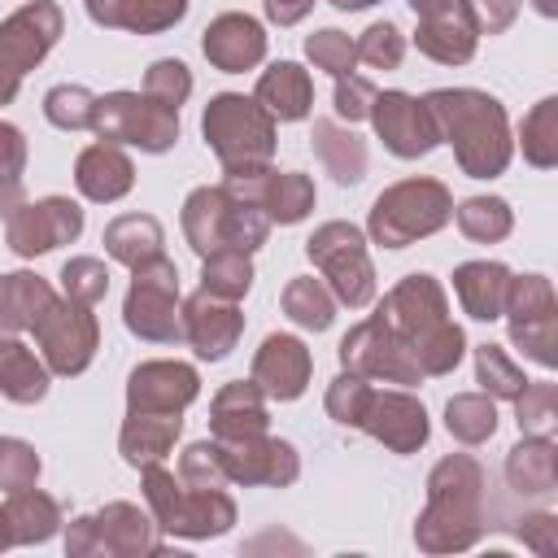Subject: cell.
Segmentation results:
<instances>
[{
    "mask_svg": "<svg viewBox=\"0 0 558 558\" xmlns=\"http://www.w3.org/2000/svg\"><path fill=\"white\" fill-rule=\"evenodd\" d=\"M423 105L436 118L440 140L453 148V161L471 179H497L506 174L514 157L510 118L497 96L480 87H436L423 96Z\"/></svg>",
    "mask_w": 558,
    "mask_h": 558,
    "instance_id": "cell-1",
    "label": "cell"
},
{
    "mask_svg": "<svg viewBox=\"0 0 558 558\" xmlns=\"http://www.w3.org/2000/svg\"><path fill=\"white\" fill-rule=\"evenodd\" d=\"M375 314L405 340V349L418 362L423 379L427 375L458 371V362L466 353V336L449 318V301H445L440 279H432V275H405L401 283L388 288V296L379 301Z\"/></svg>",
    "mask_w": 558,
    "mask_h": 558,
    "instance_id": "cell-2",
    "label": "cell"
},
{
    "mask_svg": "<svg viewBox=\"0 0 558 558\" xmlns=\"http://www.w3.org/2000/svg\"><path fill=\"white\" fill-rule=\"evenodd\" d=\"M484 527V466L471 453H445L427 475V506L414 523V545L423 554H462Z\"/></svg>",
    "mask_w": 558,
    "mask_h": 558,
    "instance_id": "cell-3",
    "label": "cell"
},
{
    "mask_svg": "<svg viewBox=\"0 0 558 558\" xmlns=\"http://www.w3.org/2000/svg\"><path fill=\"white\" fill-rule=\"evenodd\" d=\"M140 488H144L157 532H166V536L209 541V536L231 532V523H235V501L227 488H187L161 462L140 466Z\"/></svg>",
    "mask_w": 558,
    "mask_h": 558,
    "instance_id": "cell-4",
    "label": "cell"
},
{
    "mask_svg": "<svg viewBox=\"0 0 558 558\" xmlns=\"http://www.w3.org/2000/svg\"><path fill=\"white\" fill-rule=\"evenodd\" d=\"M201 131L227 174L266 170L279 144L275 118L253 96H240V92H218L201 113Z\"/></svg>",
    "mask_w": 558,
    "mask_h": 558,
    "instance_id": "cell-5",
    "label": "cell"
},
{
    "mask_svg": "<svg viewBox=\"0 0 558 558\" xmlns=\"http://www.w3.org/2000/svg\"><path fill=\"white\" fill-rule=\"evenodd\" d=\"M183 235L192 244L196 257L214 253V248H262L270 235V218L262 205L235 201L227 196L222 183H205L196 192H187L183 201Z\"/></svg>",
    "mask_w": 558,
    "mask_h": 558,
    "instance_id": "cell-6",
    "label": "cell"
},
{
    "mask_svg": "<svg viewBox=\"0 0 558 558\" xmlns=\"http://www.w3.org/2000/svg\"><path fill=\"white\" fill-rule=\"evenodd\" d=\"M449 218H453V192L440 179H401L375 196L366 231L384 248H405L414 240L436 235Z\"/></svg>",
    "mask_w": 558,
    "mask_h": 558,
    "instance_id": "cell-7",
    "label": "cell"
},
{
    "mask_svg": "<svg viewBox=\"0 0 558 558\" xmlns=\"http://www.w3.org/2000/svg\"><path fill=\"white\" fill-rule=\"evenodd\" d=\"M305 257L323 270L336 305L362 310L375 301V266L366 253V235L353 222H323L310 240H305Z\"/></svg>",
    "mask_w": 558,
    "mask_h": 558,
    "instance_id": "cell-8",
    "label": "cell"
},
{
    "mask_svg": "<svg viewBox=\"0 0 558 558\" xmlns=\"http://www.w3.org/2000/svg\"><path fill=\"white\" fill-rule=\"evenodd\" d=\"M122 323L131 336L153 340V344H174L183 340V314H179V270L166 253L153 262L131 266V288L122 301Z\"/></svg>",
    "mask_w": 558,
    "mask_h": 558,
    "instance_id": "cell-9",
    "label": "cell"
},
{
    "mask_svg": "<svg viewBox=\"0 0 558 558\" xmlns=\"http://www.w3.org/2000/svg\"><path fill=\"white\" fill-rule=\"evenodd\" d=\"M92 131L122 148L170 153L179 144V109H166L144 92H105L96 96Z\"/></svg>",
    "mask_w": 558,
    "mask_h": 558,
    "instance_id": "cell-10",
    "label": "cell"
},
{
    "mask_svg": "<svg viewBox=\"0 0 558 558\" xmlns=\"http://www.w3.org/2000/svg\"><path fill=\"white\" fill-rule=\"evenodd\" d=\"M65 31V13L57 0H26L0 22V105H9L22 78L52 52Z\"/></svg>",
    "mask_w": 558,
    "mask_h": 558,
    "instance_id": "cell-11",
    "label": "cell"
},
{
    "mask_svg": "<svg viewBox=\"0 0 558 558\" xmlns=\"http://www.w3.org/2000/svg\"><path fill=\"white\" fill-rule=\"evenodd\" d=\"M501 314L510 318V340L536 366H558V301L545 275H510Z\"/></svg>",
    "mask_w": 558,
    "mask_h": 558,
    "instance_id": "cell-12",
    "label": "cell"
},
{
    "mask_svg": "<svg viewBox=\"0 0 558 558\" xmlns=\"http://www.w3.org/2000/svg\"><path fill=\"white\" fill-rule=\"evenodd\" d=\"M35 331V344H39V357L52 375H83L100 349V323L92 314V305L83 301H70V296H52V305L39 314V323L31 327Z\"/></svg>",
    "mask_w": 558,
    "mask_h": 558,
    "instance_id": "cell-13",
    "label": "cell"
},
{
    "mask_svg": "<svg viewBox=\"0 0 558 558\" xmlns=\"http://www.w3.org/2000/svg\"><path fill=\"white\" fill-rule=\"evenodd\" d=\"M340 366L362 375V379H384V384H401V388L423 384V371L410 357L405 340L379 314L349 327V336L340 340Z\"/></svg>",
    "mask_w": 558,
    "mask_h": 558,
    "instance_id": "cell-14",
    "label": "cell"
},
{
    "mask_svg": "<svg viewBox=\"0 0 558 558\" xmlns=\"http://www.w3.org/2000/svg\"><path fill=\"white\" fill-rule=\"evenodd\" d=\"M78 235H83V205L70 196L22 201L4 218V240L17 257H44L61 244H74Z\"/></svg>",
    "mask_w": 558,
    "mask_h": 558,
    "instance_id": "cell-15",
    "label": "cell"
},
{
    "mask_svg": "<svg viewBox=\"0 0 558 558\" xmlns=\"http://www.w3.org/2000/svg\"><path fill=\"white\" fill-rule=\"evenodd\" d=\"M218 445V458H222V471H227V484H240V488H288L296 484L301 475V453L296 445L262 432V436H240V440H214Z\"/></svg>",
    "mask_w": 558,
    "mask_h": 558,
    "instance_id": "cell-16",
    "label": "cell"
},
{
    "mask_svg": "<svg viewBox=\"0 0 558 558\" xmlns=\"http://www.w3.org/2000/svg\"><path fill=\"white\" fill-rule=\"evenodd\" d=\"M371 126L384 140V148L392 157H401V161H418V157H427L440 144L432 109L418 96H410V92H375Z\"/></svg>",
    "mask_w": 558,
    "mask_h": 558,
    "instance_id": "cell-17",
    "label": "cell"
},
{
    "mask_svg": "<svg viewBox=\"0 0 558 558\" xmlns=\"http://www.w3.org/2000/svg\"><path fill=\"white\" fill-rule=\"evenodd\" d=\"M357 427L392 453H418L427 445V432H432L423 401L405 388H384V392L371 388V401H366Z\"/></svg>",
    "mask_w": 558,
    "mask_h": 558,
    "instance_id": "cell-18",
    "label": "cell"
},
{
    "mask_svg": "<svg viewBox=\"0 0 558 558\" xmlns=\"http://www.w3.org/2000/svg\"><path fill=\"white\" fill-rule=\"evenodd\" d=\"M201 397V375L187 362L157 357L140 362L126 375V410H148V414H183Z\"/></svg>",
    "mask_w": 558,
    "mask_h": 558,
    "instance_id": "cell-19",
    "label": "cell"
},
{
    "mask_svg": "<svg viewBox=\"0 0 558 558\" xmlns=\"http://www.w3.org/2000/svg\"><path fill=\"white\" fill-rule=\"evenodd\" d=\"M179 314H183V340L201 362H222L244 336V314L235 310V301L196 292L179 305Z\"/></svg>",
    "mask_w": 558,
    "mask_h": 558,
    "instance_id": "cell-20",
    "label": "cell"
},
{
    "mask_svg": "<svg viewBox=\"0 0 558 558\" xmlns=\"http://www.w3.org/2000/svg\"><path fill=\"white\" fill-rule=\"evenodd\" d=\"M310 375H314V357L310 349L296 340V336H283V331H270L262 340V349L253 353V384L270 397V401H296L305 388H310Z\"/></svg>",
    "mask_w": 558,
    "mask_h": 558,
    "instance_id": "cell-21",
    "label": "cell"
},
{
    "mask_svg": "<svg viewBox=\"0 0 558 558\" xmlns=\"http://www.w3.org/2000/svg\"><path fill=\"white\" fill-rule=\"evenodd\" d=\"M201 52L214 70L244 74L266 57V31L248 13H218L201 35Z\"/></svg>",
    "mask_w": 558,
    "mask_h": 558,
    "instance_id": "cell-22",
    "label": "cell"
},
{
    "mask_svg": "<svg viewBox=\"0 0 558 558\" xmlns=\"http://www.w3.org/2000/svg\"><path fill=\"white\" fill-rule=\"evenodd\" d=\"M96 545L100 558H144V554H161L157 541V523L148 510L131 506V501H105L96 514Z\"/></svg>",
    "mask_w": 558,
    "mask_h": 558,
    "instance_id": "cell-23",
    "label": "cell"
},
{
    "mask_svg": "<svg viewBox=\"0 0 558 558\" xmlns=\"http://www.w3.org/2000/svg\"><path fill=\"white\" fill-rule=\"evenodd\" d=\"M74 183L87 201L96 205H113L122 201L131 187H135V161L126 157L122 144H109V140H96L78 153L74 161Z\"/></svg>",
    "mask_w": 558,
    "mask_h": 558,
    "instance_id": "cell-24",
    "label": "cell"
},
{
    "mask_svg": "<svg viewBox=\"0 0 558 558\" xmlns=\"http://www.w3.org/2000/svg\"><path fill=\"white\" fill-rule=\"evenodd\" d=\"M270 427L266 414V392L253 379L222 384L209 401V432L214 440H240V436H262Z\"/></svg>",
    "mask_w": 558,
    "mask_h": 558,
    "instance_id": "cell-25",
    "label": "cell"
},
{
    "mask_svg": "<svg viewBox=\"0 0 558 558\" xmlns=\"http://www.w3.org/2000/svg\"><path fill=\"white\" fill-rule=\"evenodd\" d=\"M0 527L9 545H44L61 532V506L44 488H17L0 506Z\"/></svg>",
    "mask_w": 558,
    "mask_h": 558,
    "instance_id": "cell-26",
    "label": "cell"
},
{
    "mask_svg": "<svg viewBox=\"0 0 558 558\" xmlns=\"http://www.w3.org/2000/svg\"><path fill=\"white\" fill-rule=\"evenodd\" d=\"M187 0H87V17L105 31H131V35H161L174 22H183Z\"/></svg>",
    "mask_w": 558,
    "mask_h": 558,
    "instance_id": "cell-27",
    "label": "cell"
},
{
    "mask_svg": "<svg viewBox=\"0 0 558 558\" xmlns=\"http://www.w3.org/2000/svg\"><path fill=\"white\" fill-rule=\"evenodd\" d=\"M183 432V414H148V410H126L122 432H118V453L140 471L148 462H161Z\"/></svg>",
    "mask_w": 558,
    "mask_h": 558,
    "instance_id": "cell-28",
    "label": "cell"
},
{
    "mask_svg": "<svg viewBox=\"0 0 558 558\" xmlns=\"http://www.w3.org/2000/svg\"><path fill=\"white\" fill-rule=\"evenodd\" d=\"M253 100L275 118V122H301L314 105V83L296 61H275L270 70H262Z\"/></svg>",
    "mask_w": 558,
    "mask_h": 558,
    "instance_id": "cell-29",
    "label": "cell"
},
{
    "mask_svg": "<svg viewBox=\"0 0 558 558\" xmlns=\"http://www.w3.org/2000/svg\"><path fill=\"white\" fill-rule=\"evenodd\" d=\"M506 283H510V266L501 262H462L453 270V292L462 301V314H471L475 323H493L501 318V301H506Z\"/></svg>",
    "mask_w": 558,
    "mask_h": 558,
    "instance_id": "cell-30",
    "label": "cell"
},
{
    "mask_svg": "<svg viewBox=\"0 0 558 558\" xmlns=\"http://www.w3.org/2000/svg\"><path fill=\"white\" fill-rule=\"evenodd\" d=\"M506 484L519 497H545L558 488V445L549 436H523L506 453Z\"/></svg>",
    "mask_w": 558,
    "mask_h": 558,
    "instance_id": "cell-31",
    "label": "cell"
},
{
    "mask_svg": "<svg viewBox=\"0 0 558 558\" xmlns=\"http://www.w3.org/2000/svg\"><path fill=\"white\" fill-rule=\"evenodd\" d=\"M310 144H314V157L323 161V170L353 187L366 179V140H357L349 126L331 122V118H314V131H310Z\"/></svg>",
    "mask_w": 558,
    "mask_h": 558,
    "instance_id": "cell-32",
    "label": "cell"
},
{
    "mask_svg": "<svg viewBox=\"0 0 558 558\" xmlns=\"http://www.w3.org/2000/svg\"><path fill=\"white\" fill-rule=\"evenodd\" d=\"M414 44L423 57L440 61V65H466L475 57V26L462 17V9H449V13H436V17H418V31H414Z\"/></svg>",
    "mask_w": 558,
    "mask_h": 558,
    "instance_id": "cell-33",
    "label": "cell"
},
{
    "mask_svg": "<svg viewBox=\"0 0 558 558\" xmlns=\"http://www.w3.org/2000/svg\"><path fill=\"white\" fill-rule=\"evenodd\" d=\"M48 305H52V288H48V279H39L35 270L0 275V331H4V336L31 331Z\"/></svg>",
    "mask_w": 558,
    "mask_h": 558,
    "instance_id": "cell-34",
    "label": "cell"
},
{
    "mask_svg": "<svg viewBox=\"0 0 558 558\" xmlns=\"http://www.w3.org/2000/svg\"><path fill=\"white\" fill-rule=\"evenodd\" d=\"M48 366L44 357H35L22 340L0 336V397L17 401V405H35L48 397Z\"/></svg>",
    "mask_w": 558,
    "mask_h": 558,
    "instance_id": "cell-35",
    "label": "cell"
},
{
    "mask_svg": "<svg viewBox=\"0 0 558 558\" xmlns=\"http://www.w3.org/2000/svg\"><path fill=\"white\" fill-rule=\"evenodd\" d=\"M105 253L122 266H140V262H153L157 253H166V231L153 214H122L105 227Z\"/></svg>",
    "mask_w": 558,
    "mask_h": 558,
    "instance_id": "cell-36",
    "label": "cell"
},
{
    "mask_svg": "<svg viewBox=\"0 0 558 558\" xmlns=\"http://www.w3.org/2000/svg\"><path fill=\"white\" fill-rule=\"evenodd\" d=\"M318 192L314 179L301 170H266V187H262V209L270 222L279 227H296L301 218H310Z\"/></svg>",
    "mask_w": 558,
    "mask_h": 558,
    "instance_id": "cell-37",
    "label": "cell"
},
{
    "mask_svg": "<svg viewBox=\"0 0 558 558\" xmlns=\"http://www.w3.org/2000/svg\"><path fill=\"white\" fill-rule=\"evenodd\" d=\"M253 288V257L244 248H214L201 257V292L240 301Z\"/></svg>",
    "mask_w": 558,
    "mask_h": 558,
    "instance_id": "cell-38",
    "label": "cell"
},
{
    "mask_svg": "<svg viewBox=\"0 0 558 558\" xmlns=\"http://www.w3.org/2000/svg\"><path fill=\"white\" fill-rule=\"evenodd\" d=\"M453 222L466 240L475 244H497L514 231V209L501 196H466L462 205H453Z\"/></svg>",
    "mask_w": 558,
    "mask_h": 558,
    "instance_id": "cell-39",
    "label": "cell"
},
{
    "mask_svg": "<svg viewBox=\"0 0 558 558\" xmlns=\"http://www.w3.org/2000/svg\"><path fill=\"white\" fill-rule=\"evenodd\" d=\"M283 314H288L296 327H305V331H327L331 318H336V296H331V288H327L323 279L296 275V279H288V288H283Z\"/></svg>",
    "mask_w": 558,
    "mask_h": 558,
    "instance_id": "cell-40",
    "label": "cell"
},
{
    "mask_svg": "<svg viewBox=\"0 0 558 558\" xmlns=\"http://www.w3.org/2000/svg\"><path fill=\"white\" fill-rule=\"evenodd\" d=\"M445 427L462 445H484L497 432V401L488 392H458L445 401Z\"/></svg>",
    "mask_w": 558,
    "mask_h": 558,
    "instance_id": "cell-41",
    "label": "cell"
},
{
    "mask_svg": "<svg viewBox=\"0 0 558 558\" xmlns=\"http://www.w3.org/2000/svg\"><path fill=\"white\" fill-rule=\"evenodd\" d=\"M519 148H523V161L536 170L558 166V96H545L532 105V113L519 126Z\"/></svg>",
    "mask_w": 558,
    "mask_h": 558,
    "instance_id": "cell-42",
    "label": "cell"
},
{
    "mask_svg": "<svg viewBox=\"0 0 558 558\" xmlns=\"http://www.w3.org/2000/svg\"><path fill=\"white\" fill-rule=\"evenodd\" d=\"M475 384H480V392H488L493 401H514L527 379H523L519 362H514L501 344H480V349H475Z\"/></svg>",
    "mask_w": 558,
    "mask_h": 558,
    "instance_id": "cell-43",
    "label": "cell"
},
{
    "mask_svg": "<svg viewBox=\"0 0 558 558\" xmlns=\"http://www.w3.org/2000/svg\"><path fill=\"white\" fill-rule=\"evenodd\" d=\"M514 418L523 436H549V427L558 423V384L527 379L514 397Z\"/></svg>",
    "mask_w": 558,
    "mask_h": 558,
    "instance_id": "cell-44",
    "label": "cell"
},
{
    "mask_svg": "<svg viewBox=\"0 0 558 558\" xmlns=\"http://www.w3.org/2000/svg\"><path fill=\"white\" fill-rule=\"evenodd\" d=\"M92 113H96V96L83 83H57L44 96V118L61 131H92Z\"/></svg>",
    "mask_w": 558,
    "mask_h": 558,
    "instance_id": "cell-45",
    "label": "cell"
},
{
    "mask_svg": "<svg viewBox=\"0 0 558 558\" xmlns=\"http://www.w3.org/2000/svg\"><path fill=\"white\" fill-rule=\"evenodd\" d=\"M353 48H357V61H366V65H375V70H397L401 65V57H405V35L397 31V22H371L357 39H353Z\"/></svg>",
    "mask_w": 558,
    "mask_h": 558,
    "instance_id": "cell-46",
    "label": "cell"
},
{
    "mask_svg": "<svg viewBox=\"0 0 558 558\" xmlns=\"http://www.w3.org/2000/svg\"><path fill=\"white\" fill-rule=\"evenodd\" d=\"M305 57H310L318 70H327L331 78L353 74V65H357V48H353V39H349L344 31H336V26L314 31V35L305 39Z\"/></svg>",
    "mask_w": 558,
    "mask_h": 558,
    "instance_id": "cell-47",
    "label": "cell"
},
{
    "mask_svg": "<svg viewBox=\"0 0 558 558\" xmlns=\"http://www.w3.org/2000/svg\"><path fill=\"white\" fill-rule=\"evenodd\" d=\"M61 288L70 301H83V305H96L109 296V266L100 257H70L61 266Z\"/></svg>",
    "mask_w": 558,
    "mask_h": 558,
    "instance_id": "cell-48",
    "label": "cell"
},
{
    "mask_svg": "<svg viewBox=\"0 0 558 558\" xmlns=\"http://www.w3.org/2000/svg\"><path fill=\"white\" fill-rule=\"evenodd\" d=\"M371 401V379L353 375V371H340L331 384H327V414L340 423V427H357L362 423V410Z\"/></svg>",
    "mask_w": 558,
    "mask_h": 558,
    "instance_id": "cell-49",
    "label": "cell"
},
{
    "mask_svg": "<svg viewBox=\"0 0 558 558\" xmlns=\"http://www.w3.org/2000/svg\"><path fill=\"white\" fill-rule=\"evenodd\" d=\"M144 96H153V100L166 105V109H179V105L192 96V70H187L183 61H174V57L153 61L148 74H144Z\"/></svg>",
    "mask_w": 558,
    "mask_h": 558,
    "instance_id": "cell-50",
    "label": "cell"
},
{
    "mask_svg": "<svg viewBox=\"0 0 558 558\" xmlns=\"http://www.w3.org/2000/svg\"><path fill=\"white\" fill-rule=\"evenodd\" d=\"M44 462L35 453V445L17 440V436H0V493H17L31 488L39 480Z\"/></svg>",
    "mask_w": 558,
    "mask_h": 558,
    "instance_id": "cell-51",
    "label": "cell"
},
{
    "mask_svg": "<svg viewBox=\"0 0 558 558\" xmlns=\"http://www.w3.org/2000/svg\"><path fill=\"white\" fill-rule=\"evenodd\" d=\"M179 480L187 488H227V471L214 440H196L179 453Z\"/></svg>",
    "mask_w": 558,
    "mask_h": 558,
    "instance_id": "cell-52",
    "label": "cell"
},
{
    "mask_svg": "<svg viewBox=\"0 0 558 558\" xmlns=\"http://www.w3.org/2000/svg\"><path fill=\"white\" fill-rule=\"evenodd\" d=\"M375 92H379V87H375L371 78H362V74H340V78H336V113H340L344 122L371 118Z\"/></svg>",
    "mask_w": 558,
    "mask_h": 558,
    "instance_id": "cell-53",
    "label": "cell"
},
{
    "mask_svg": "<svg viewBox=\"0 0 558 558\" xmlns=\"http://www.w3.org/2000/svg\"><path fill=\"white\" fill-rule=\"evenodd\" d=\"M458 9L475 26V35H501L514 22L519 0H458Z\"/></svg>",
    "mask_w": 558,
    "mask_h": 558,
    "instance_id": "cell-54",
    "label": "cell"
},
{
    "mask_svg": "<svg viewBox=\"0 0 558 558\" xmlns=\"http://www.w3.org/2000/svg\"><path fill=\"white\" fill-rule=\"evenodd\" d=\"M514 536H519L532 554H541V558L558 554V519H554V514H545V510L514 519Z\"/></svg>",
    "mask_w": 558,
    "mask_h": 558,
    "instance_id": "cell-55",
    "label": "cell"
},
{
    "mask_svg": "<svg viewBox=\"0 0 558 558\" xmlns=\"http://www.w3.org/2000/svg\"><path fill=\"white\" fill-rule=\"evenodd\" d=\"M26 170V135L13 122H0V183H22Z\"/></svg>",
    "mask_w": 558,
    "mask_h": 558,
    "instance_id": "cell-56",
    "label": "cell"
},
{
    "mask_svg": "<svg viewBox=\"0 0 558 558\" xmlns=\"http://www.w3.org/2000/svg\"><path fill=\"white\" fill-rule=\"evenodd\" d=\"M65 554H70V558H100V545H96V523H92V514H78V519H70V527H65Z\"/></svg>",
    "mask_w": 558,
    "mask_h": 558,
    "instance_id": "cell-57",
    "label": "cell"
},
{
    "mask_svg": "<svg viewBox=\"0 0 558 558\" xmlns=\"http://www.w3.org/2000/svg\"><path fill=\"white\" fill-rule=\"evenodd\" d=\"M310 9H314V0H266V17L279 22V26H296V22H305Z\"/></svg>",
    "mask_w": 558,
    "mask_h": 558,
    "instance_id": "cell-58",
    "label": "cell"
},
{
    "mask_svg": "<svg viewBox=\"0 0 558 558\" xmlns=\"http://www.w3.org/2000/svg\"><path fill=\"white\" fill-rule=\"evenodd\" d=\"M414 9V17H436V13H449L458 9V0H405Z\"/></svg>",
    "mask_w": 558,
    "mask_h": 558,
    "instance_id": "cell-59",
    "label": "cell"
},
{
    "mask_svg": "<svg viewBox=\"0 0 558 558\" xmlns=\"http://www.w3.org/2000/svg\"><path fill=\"white\" fill-rule=\"evenodd\" d=\"M22 205V183H0V218H9Z\"/></svg>",
    "mask_w": 558,
    "mask_h": 558,
    "instance_id": "cell-60",
    "label": "cell"
},
{
    "mask_svg": "<svg viewBox=\"0 0 558 558\" xmlns=\"http://www.w3.org/2000/svg\"><path fill=\"white\" fill-rule=\"evenodd\" d=\"M331 9H340V13H357V9H371V4H384V0H327Z\"/></svg>",
    "mask_w": 558,
    "mask_h": 558,
    "instance_id": "cell-61",
    "label": "cell"
},
{
    "mask_svg": "<svg viewBox=\"0 0 558 558\" xmlns=\"http://www.w3.org/2000/svg\"><path fill=\"white\" fill-rule=\"evenodd\" d=\"M532 4H536V13H545V17L558 13V0H532Z\"/></svg>",
    "mask_w": 558,
    "mask_h": 558,
    "instance_id": "cell-62",
    "label": "cell"
},
{
    "mask_svg": "<svg viewBox=\"0 0 558 558\" xmlns=\"http://www.w3.org/2000/svg\"><path fill=\"white\" fill-rule=\"evenodd\" d=\"M0 549H9V541H4V527H0Z\"/></svg>",
    "mask_w": 558,
    "mask_h": 558,
    "instance_id": "cell-63",
    "label": "cell"
}]
</instances>
